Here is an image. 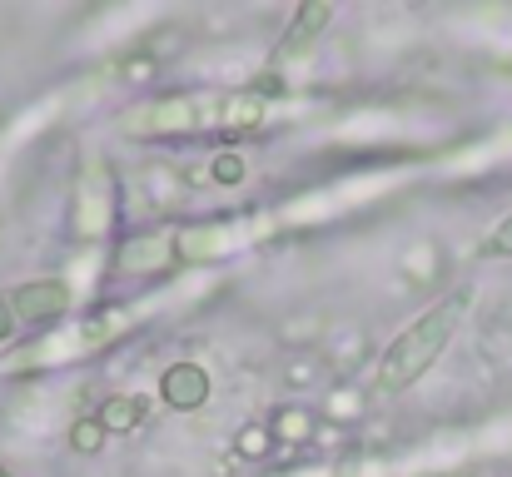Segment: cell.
Listing matches in <instances>:
<instances>
[{
  "label": "cell",
  "instance_id": "cell-1",
  "mask_svg": "<svg viewBox=\"0 0 512 477\" xmlns=\"http://www.w3.org/2000/svg\"><path fill=\"white\" fill-rule=\"evenodd\" d=\"M279 85H239V90H184L150 105H135L120 130L130 140H179V135H219V130H254L269 115V95Z\"/></svg>",
  "mask_w": 512,
  "mask_h": 477
},
{
  "label": "cell",
  "instance_id": "cell-2",
  "mask_svg": "<svg viewBox=\"0 0 512 477\" xmlns=\"http://www.w3.org/2000/svg\"><path fill=\"white\" fill-rule=\"evenodd\" d=\"M468 309H473V289H453V294H443L438 304H428L423 314L413 318V323L383 348V358H378V378H373L378 398H403L413 383H423L428 368H433V363L448 353V343L458 338Z\"/></svg>",
  "mask_w": 512,
  "mask_h": 477
},
{
  "label": "cell",
  "instance_id": "cell-3",
  "mask_svg": "<svg viewBox=\"0 0 512 477\" xmlns=\"http://www.w3.org/2000/svg\"><path fill=\"white\" fill-rule=\"evenodd\" d=\"M10 309H15V323H55L70 314V289L60 279H35L10 294Z\"/></svg>",
  "mask_w": 512,
  "mask_h": 477
},
{
  "label": "cell",
  "instance_id": "cell-4",
  "mask_svg": "<svg viewBox=\"0 0 512 477\" xmlns=\"http://www.w3.org/2000/svg\"><path fill=\"white\" fill-rule=\"evenodd\" d=\"M160 393H165V403L179 408V413H194V408H204L209 403V393H214V383H209V373H204V363H170L165 368V378H160Z\"/></svg>",
  "mask_w": 512,
  "mask_h": 477
},
{
  "label": "cell",
  "instance_id": "cell-5",
  "mask_svg": "<svg viewBox=\"0 0 512 477\" xmlns=\"http://www.w3.org/2000/svg\"><path fill=\"white\" fill-rule=\"evenodd\" d=\"M329 20H334L329 5H319V0L299 5V15H294V25H289V35H284V45H279V55H274V65H289V60L309 55V50H314V35H324Z\"/></svg>",
  "mask_w": 512,
  "mask_h": 477
},
{
  "label": "cell",
  "instance_id": "cell-6",
  "mask_svg": "<svg viewBox=\"0 0 512 477\" xmlns=\"http://www.w3.org/2000/svg\"><path fill=\"white\" fill-rule=\"evenodd\" d=\"M174 259V239L170 234H145L135 244L120 249V274H155Z\"/></svg>",
  "mask_w": 512,
  "mask_h": 477
},
{
  "label": "cell",
  "instance_id": "cell-7",
  "mask_svg": "<svg viewBox=\"0 0 512 477\" xmlns=\"http://www.w3.org/2000/svg\"><path fill=\"white\" fill-rule=\"evenodd\" d=\"M145 408H150V403L130 393V398H110V403H105L95 418H100V428H105V433H130V428L145 418Z\"/></svg>",
  "mask_w": 512,
  "mask_h": 477
},
{
  "label": "cell",
  "instance_id": "cell-8",
  "mask_svg": "<svg viewBox=\"0 0 512 477\" xmlns=\"http://www.w3.org/2000/svg\"><path fill=\"white\" fill-rule=\"evenodd\" d=\"M478 259H512V214L488 229V239L478 244Z\"/></svg>",
  "mask_w": 512,
  "mask_h": 477
},
{
  "label": "cell",
  "instance_id": "cell-9",
  "mask_svg": "<svg viewBox=\"0 0 512 477\" xmlns=\"http://www.w3.org/2000/svg\"><path fill=\"white\" fill-rule=\"evenodd\" d=\"M105 438H110V433L100 428V418H90V423H75V428H70V448H75V453H95Z\"/></svg>",
  "mask_w": 512,
  "mask_h": 477
},
{
  "label": "cell",
  "instance_id": "cell-10",
  "mask_svg": "<svg viewBox=\"0 0 512 477\" xmlns=\"http://www.w3.org/2000/svg\"><path fill=\"white\" fill-rule=\"evenodd\" d=\"M15 333V309H10V299H0V343Z\"/></svg>",
  "mask_w": 512,
  "mask_h": 477
},
{
  "label": "cell",
  "instance_id": "cell-11",
  "mask_svg": "<svg viewBox=\"0 0 512 477\" xmlns=\"http://www.w3.org/2000/svg\"><path fill=\"white\" fill-rule=\"evenodd\" d=\"M0 477H10V473H5V468H0Z\"/></svg>",
  "mask_w": 512,
  "mask_h": 477
}]
</instances>
